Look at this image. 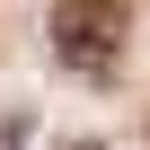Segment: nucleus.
<instances>
[{
	"mask_svg": "<svg viewBox=\"0 0 150 150\" xmlns=\"http://www.w3.org/2000/svg\"><path fill=\"white\" fill-rule=\"evenodd\" d=\"M53 53L80 71V80H106V71L124 62V35H132V9L124 0H53V18H44Z\"/></svg>",
	"mask_w": 150,
	"mask_h": 150,
	"instance_id": "obj_1",
	"label": "nucleus"
},
{
	"mask_svg": "<svg viewBox=\"0 0 150 150\" xmlns=\"http://www.w3.org/2000/svg\"><path fill=\"white\" fill-rule=\"evenodd\" d=\"M0 150H27V124H18V115L0 124Z\"/></svg>",
	"mask_w": 150,
	"mask_h": 150,
	"instance_id": "obj_2",
	"label": "nucleus"
},
{
	"mask_svg": "<svg viewBox=\"0 0 150 150\" xmlns=\"http://www.w3.org/2000/svg\"><path fill=\"white\" fill-rule=\"evenodd\" d=\"M80 150H106V141H80Z\"/></svg>",
	"mask_w": 150,
	"mask_h": 150,
	"instance_id": "obj_3",
	"label": "nucleus"
}]
</instances>
